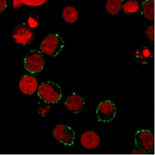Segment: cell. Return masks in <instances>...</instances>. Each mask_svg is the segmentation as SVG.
<instances>
[{"instance_id":"cell-15","label":"cell","mask_w":155,"mask_h":155,"mask_svg":"<svg viewBox=\"0 0 155 155\" xmlns=\"http://www.w3.org/2000/svg\"><path fill=\"white\" fill-rule=\"evenodd\" d=\"M140 4L137 0H128L123 4L121 10L126 14H134L140 9Z\"/></svg>"},{"instance_id":"cell-8","label":"cell","mask_w":155,"mask_h":155,"mask_svg":"<svg viewBox=\"0 0 155 155\" xmlns=\"http://www.w3.org/2000/svg\"><path fill=\"white\" fill-rule=\"evenodd\" d=\"M19 87L21 92L26 95H31L38 88V83L36 78L31 75H24L21 78Z\"/></svg>"},{"instance_id":"cell-7","label":"cell","mask_w":155,"mask_h":155,"mask_svg":"<svg viewBox=\"0 0 155 155\" xmlns=\"http://www.w3.org/2000/svg\"><path fill=\"white\" fill-rule=\"evenodd\" d=\"M116 106L110 100L101 102L98 105L96 111L98 120L102 122L112 121L116 117Z\"/></svg>"},{"instance_id":"cell-18","label":"cell","mask_w":155,"mask_h":155,"mask_svg":"<svg viewBox=\"0 0 155 155\" xmlns=\"http://www.w3.org/2000/svg\"><path fill=\"white\" fill-rule=\"evenodd\" d=\"M7 5V0H0V13L5 10Z\"/></svg>"},{"instance_id":"cell-17","label":"cell","mask_w":155,"mask_h":155,"mask_svg":"<svg viewBox=\"0 0 155 155\" xmlns=\"http://www.w3.org/2000/svg\"><path fill=\"white\" fill-rule=\"evenodd\" d=\"M47 1V0H21V2L28 5H31H31H40L45 4Z\"/></svg>"},{"instance_id":"cell-14","label":"cell","mask_w":155,"mask_h":155,"mask_svg":"<svg viewBox=\"0 0 155 155\" xmlns=\"http://www.w3.org/2000/svg\"><path fill=\"white\" fill-rule=\"evenodd\" d=\"M124 0H107L106 9L110 15H117L121 10Z\"/></svg>"},{"instance_id":"cell-20","label":"cell","mask_w":155,"mask_h":155,"mask_svg":"<svg viewBox=\"0 0 155 155\" xmlns=\"http://www.w3.org/2000/svg\"><path fill=\"white\" fill-rule=\"evenodd\" d=\"M153 1H155V0H153Z\"/></svg>"},{"instance_id":"cell-1","label":"cell","mask_w":155,"mask_h":155,"mask_svg":"<svg viewBox=\"0 0 155 155\" xmlns=\"http://www.w3.org/2000/svg\"><path fill=\"white\" fill-rule=\"evenodd\" d=\"M38 95L48 104H55L61 99L62 89L58 84L51 81L43 82L38 88Z\"/></svg>"},{"instance_id":"cell-12","label":"cell","mask_w":155,"mask_h":155,"mask_svg":"<svg viewBox=\"0 0 155 155\" xmlns=\"http://www.w3.org/2000/svg\"><path fill=\"white\" fill-rule=\"evenodd\" d=\"M141 12L147 19L154 21L155 19V1L144 0L142 4Z\"/></svg>"},{"instance_id":"cell-9","label":"cell","mask_w":155,"mask_h":155,"mask_svg":"<svg viewBox=\"0 0 155 155\" xmlns=\"http://www.w3.org/2000/svg\"><path fill=\"white\" fill-rule=\"evenodd\" d=\"M66 108L74 114L81 112L85 106L84 99L79 94H74L66 98L65 101Z\"/></svg>"},{"instance_id":"cell-19","label":"cell","mask_w":155,"mask_h":155,"mask_svg":"<svg viewBox=\"0 0 155 155\" xmlns=\"http://www.w3.org/2000/svg\"><path fill=\"white\" fill-rule=\"evenodd\" d=\"M132 154H135V155H144V154H147L145 152L141 150H135L132 152Z\"/></svg>"},{"instance_id":"cell-4","label":"cell","mask_w":155,"mask_h":155,"mask_svg":"<svg viewBox=\"0 0 155 155\" xmlns=\"http://www.w3.org/2000/svg\"><path fill=\"white\" fill-rule=\"evenodd\" d=\"M45 59L39 51L33 50L29 52L25 59V68L31 74L39 73L44 69Z\"/></svg>"},{"instance_id":"cell-5","label":"cell","mask_w":155,"mask_h":155,"mask_svg":"<svg viewBox=\"0 0 155 155\" xmlns=\"http://www.w3.org/2000/svg\"><path fill=\"white\" fill-rule=\"evenodd\" d=\"M35 36L34 30L25 23L17 25L12 33V38L15 42L21 46L30 44L34 41Z\"/></svg>"},{"instance_id":"cell-6","label":"cell","mask_w":155,"mask_h":155,"mask_svg":"<svg viewBox=\"0 0 155 155\" xmlns=\"http://www.w3.org/2000/svg\"><path fill=\"white\" fill-rule=\"evenodd\" d=\"M53 135L57 140L67 146H73L75 134L74 130L67 125L59 124L55 126Z\"/></svg>"},{"instance_id":"cell-10","label":"cell","mask_w":155,"mask_h":155,"mask_svg":"<svg viewBox=\"0 0 155 155\" xmlns=\"http://www.w3.org/2000/svg\"><path fill=\"white\" fill-rule=\"evenodd\" d=\"M100 142L99 136L93 131H88L84 133L80 137L81 145L87 150L97 148L99 146Z\"/></svg>"},{"instance_id":"cell-16","label":"cell","mask_w":155,"mask_h":155,"mask_svg":"<svg viewBox=\"0 0 155 155\" xmlns=\"http://www.w3.org/2000/svg\"><path fill=\"white\" fill-rule=\"evenodd\" d=\"M145 32L148 40L152 44H154L155 41V27L154 25H151L147 27Z\"/></svg>"},{"instance_id":"cell-2","label":"cell","mask_w":155,"mask_h":155,"mask_svg":"<svg viewBox=\"0 0 155 155\" xmlns=\"http://www.w3.org/2000/svg\"><path fill=\"white\" fill-rule=\"evenodd\" d=\"M64 41L58 34H51L46 36L41 44L40 49L46 55L55 58L64 47Z\"/></svg>"},{"instance_id":"cell-11","label":"cell","mask_w":155,"mask_h":155,"mask_svg":"<svg viewBox=\"0 0 155 155\" xmlns=\"http://www.w3.org/2000/svg\"><path fill=\"white\" fill-rule=\"evenodd\" d=\"M135 59L138 63L143 65L147 64L152 58V53L148 47L142 46L135 51Z\"/></svg>"},{"instance_id":"cell-3","label":"cell","mask_w":155,"mask_h":155,"mask_svg":"<svg viewBox=\"0 0 155 155\" xmlns=\"http://www.w3.org/2000/svg\"><path fill=\"white\" fill-rule=\"evenodd\" d=\"M134 139L136 147L147 154H154L155 138L151 132L146 129L137 131Z\"/></svg>"},{"instance_id":"cell-13","label":"cell","mask_w":155,"mask_h":155,"mask_svg":"<svg viewBox=\"0 0 155 155\" xmlns=\"http://www.w3.org/2000/svg\"><path fill=\"white\" fill-rule=\"evenodd\" d=\"M78 11L76 8L68 6L63 9L62 17L64 21L68 24H74L78 21Z\"/></svg>"}]
</instances>
